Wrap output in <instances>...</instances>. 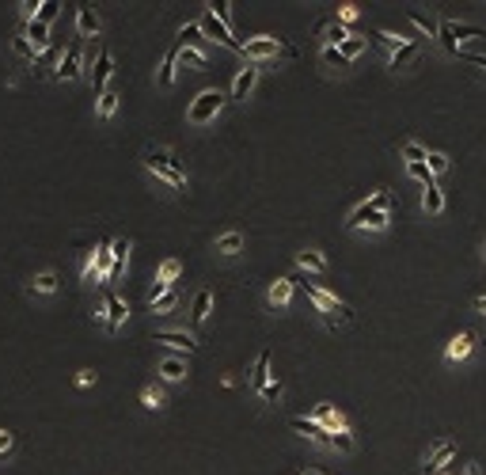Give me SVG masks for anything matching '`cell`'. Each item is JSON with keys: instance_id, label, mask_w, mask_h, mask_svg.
<instances>
[{"instance_id": "6da1fadb", "label": "cell", "mask_w": 486, "mask_h": 475, "mask_svg": "<svg viewBox=\"0 0 486 475\" xmlns=\"http://www.w3.org/2000/svg\"><path fill=\"white\" fill-rule=\"evenodd\" d=\"M301 285H304L308 301L315 304V312H323V319H327V324H350V319H353V308H350L346 301H338L335 293L319 289L315 281H301Z\"/></svg>"}, {"instance_id": "7a4b0ae2", "label": "cell", "mask_w": 486, "mask_h": 475, "mask_svg": "<svg viewBox=\"0 0 486 475\" xmlns=\"http://www.w3.org/2000/svg\"><path fill=\"white\" fill-rule=\"evenodd\" d=\"M141 160H144V167H149V172H156L160 179H167L175 190H186V175L179 172V164H175V156H171L167 149H156V144H149Z\"/></svg>"}, {"instance_id": "3957f363", "label": "cell", "mask_w": 486, "mask_h": 475, "mask_svg": "<svg viewBox=\"0 0 486 475\" xmlns=\"http://www.w3.org/2000/svg\"><path fill=\"white\" fill-rule=\"evenodd\" d=\"M243 58L251 61H266V58H278V53H285V58H296L293 46H285L281 38H270V35H258V38H247V42L240 46Z\"/></svg>"}, {"instance_id": "277c9868", "label": "cell", "mask_w": 486, "mask_h": 475, "mask_svg": "<svg viewBox=\"0 0 486 475\" xmlns=\"http://www.w3.org/2000/svg\"><path fill=\"white\" fill-rule=\"evenodd\" d=\"M221 107H224V95L217 92V88H209V92H201L198 99L186 107V118H190L194 126H206V122H213V118L221 115Z\"/></svg>"}, {"instance_id": "5b68a950", "label": "cell", "mask_w": 486, "mask_h": 475, "mask_svg": "<svg viewBox=\"0 0 486 475\" xmlns=\"http://www.w3.org/2000/svg\"><path fill=\"white\" fill-rule=\"evenodd\" d=\"M437 35H441V42H444V50H449V53H460V42H467V38H486V31L471 27V23L444 19V23H437Z\"/></svg>"}, {"instance_id": "8992f818", "label": "cell", "mask_w": 486, "mask_h": 475, "mask_svg": "<svg viewBox=\"0 0 486 475\" xmlns=\"http://www.w3.org/2000/svg\"><path fill=\"white\" fill-rule=\"evenodd\" d=\"M380 209H387V187L372 190V198H364V202L346 217V228H364V221H369L372 213H380Z\"/></svg>"}, {"instance_id": "52a82bcc", "label": "cell", "mask_w": 486, "mask_h": 475, "mask_svg": "<svg viewBox=\"0 0 486 475\" xmlns=\"http://www.w3.org/2000/svg\"><path fill=\"white\" fill-rule=\"evenodd\" d=\"M80 72H84V46L72 42L69 50L61 53V61H58V69H53V76H58V80H76Z\"/></svg>"}, {"instance_id": "ba28073f", "label": "cell", "mask_w": 486, "mask_h": 475, "mask_svg": "<svg viewBox=\"0 0 486 475\" xmlns=\"http://www.w3.org/2000/svg\"><path fill=\"white\" fill-rule=\"evenodd\" d=\"M198 27H201V35H206V38H217L221 46H228V50H236V53H240V46H243V42H240L236 35H232L228 27H224L221 19H217V15H209V12H206V19H201Z\"/></svg>"}, {"instance_id": "9c48e42d", "label": "cell", "mask_w": 486, "mask_h": 475, "mask_svg": "<svg viewBox=\"0 0 486 475\" xmlns=\"http://www.w3.org/2000/svg\"><path fill=\"white\" fill-rule=\"evenodd\" d=\"M312 422H319L323 430H330V433L350 430V426H346V418H342V410H338L335 403H319V407L312 410Z\"/></svg>"}, {"instance_id": "30bf717a", "label": "cell", "mask_w": 486, "mask_h": 475, "mask_svg": "<svg viewBox=\"0 0 486 475\" xmlns=\"http://www.w3.org/2000/svg\"><path fill=\"white\" fill-rule=\"evenodd\" d=\"M452 456H456V445H452L449 438H444V441H437V445H433V453L426 456V475H441V472H444V464H449Z\"/></svg>"}, {"instance_id": "8fae6325", "label": "cell", "mask_w": 486, "mask_h": 475, "mask_svg": "<svg viewBox=\"0 0 486 475\" xmlns=\"http://www.w3.org/2000/svg\"><path fill=\"white\" fill-rule=\"evenodd\" d=\"M315 35H319L327 46H342L346 38H350V27H342V23H338L335 15H327V19L315 23Z\"/></svg>"}, {"instance_id": "7c38bea8", "label": "cell", "mask_w": 486, "mask_h": 475, "mask_svg": "<svg viewBox=\"0 0 486 475\" xmlns=\"http://www.w3.org/2000/svg\"><path fill=\"white\" fill-rule=\"evenodd\" d=\"M110 72H115V53H110V50H103V53H99V61H95V69H92V88H95V95H103V92H107Z\"/></svg>"}, {"instance_id": "4fadbf2b", "label": "cell", "mask_w": 486, "mask_h": 475, "mask_svg": "<svg viewBox=\"0 0 486 475\" xmlns=\"http://www.w3.org/2000/svg\"><path fill=\"white\" fill-rule=\"evenodd\" d=\"M289 426H293L296 433H304V438H312L315 445H330V438H335V433L323 430V426L312 422V418H289Z\"/></svg>"}, {"instance_id": "5bb4252c", "label": "cell", "mask_w": 486, "mask_h": 475, "mask_svg": "<svg viewBox=\"0 0 486 475\" xmlns=\"http://www.w3.org/2000/svg\"><path fill=\"white\" fill-rule=\"evenodd\" d=\"M152 342H164V346H171V350H186V353L198 350L194 335H186V331H156V335H152Z\"/></svg>"}, {"instance_id": "9a60e30c", "label": "cell", "mask_w": 486, "mask_h": 475, "mask_svg": "<svg viewBox=\"0 0 486 475\" xmlns=\"http://www.w3.org/2000/svg\"><path fill=\"white\" fill-rule=\"evenodd\" d=\"M255 80H258V65H251V61H247V69H240V72H236V84H232V99H247L251 88H255Z\"/></svg>"}, {"instance_id": "2e32d148", "label": "cell", "mask_w": 486, "mask_h": 475, "mask_svg": "<svg viewBox=\"0 0 486 475\" xmlns=\"http://www.w3.org/2000/svg\"><path fill=\"white\" fill-rule=\"evenodd\" d=\"M209 312H213V293H209V289H198V297H194V304H190V319H194V327L206 324Z\"/></svg>"}, {"instance_id": "e0dca14e", "label": "cell", "mask_w": 486, "mask_h": 475, "mask_svg": "<svg viewBox=\"0 0 486 475\" xmlns=\"http://www.w3.org/2000/svg\"><path fill=\"white\" fill-rule=\"evenodd\" d=\"M95 31H99V15H95V8L92 4H80L76 8V35L87 38V35H95Z\"/></svg>"}, {"instance_id": "ac0fdd59", "label": "cell", "mask_w": 486, "mask_h": 475, "mask_svg": "<svg viewBox=\"0 0 486 475\" xmlns=\"http://www.w3.org/2000/svg\"><path fill=\"white\" fill-rule=\"evenodd\" d=\"M110 251H115V262H110L107 281H118L122 270H126V259H129V240H110Z\"/></svg>"}, {"instance_id": "d6986e66", "label": "cell", "mask_w": 486, "mask_h": 475, "mask_svg": "<svg viewBox=\"0 0 486 475\" xmlns=\"http://www.w3.org/2000/svg\"><path fill=\"white\" fill-rule=\"evenodd\" d=\"M103 312H107V331H118L122 319H126V312H129V304L122 301V297L110 293V297H107V308H103Z\"/></svg>"}, {"instance_id": "ffe728a7", "label": "cell", "mask_w": 486, "mask_h": 475, "mask_svg": "<svg viewBox=\"0 0 486 475\" xmlns=\"http://www.w3.org/2000/svg\"><path fill=\"white\" fill-rule=\"evenodd\" d=\"M471 346H475V335L471 331H460L456 339L449 342V350H444V353H449V361H464L467 353H471Z\"/></svg>"}, {"instance_id": "44dd1931", "label": "cell", "mask_w": 486, "mask_h": 475, "mask_svg": "<svg viewBox=\"0 0 486 475\" xmlns=\"http://www.w3.org/2000/svg\"><path fill=\"white\" fill-rule=\"evenodd\" d=\"M289 301H293V278H278L270 285V304L274 308H285Z\"/></svg>"}, {"instance_id": "7402d4cb", "label": "cell", "mask_w": 486, "mask_h": 475, "mask_svg": "<svg viewBox=\"0 0 486 475\" xmlns=\"http://www.w3.org/2000/svg\"><path fill=\"white\" fill-rule=\"evenodd\" d=\"M422 209H426L429 217L444 213V190L437 187V183H429V187H426V194H422Z\"/></svg>"}, {"instance_id": "603a6c76", "label": "cell", "mask_w": 486, "mask_h": 475, "mask_svg": "<svg viewBox=\"0 0 486 475\" xmlns=\"http://www.w3.org/2000/svg\"><path fill=\"white\" fill-rule=\"evenodd\" d=\"M270 381V350H262L258 353V361H255V369H251V388H262V384Z\"/></svg>"}, {"instance_id": "cb8c5ba5", "label": "cell", "mask_w": 486, "mask_h": 475, "mask_svg": "<svg viewBox=\"0 0 486 475\" xmlns=\"http://www.w3.org/2000/svg\"><path fill=\"white\" fill-rule=\"evenodd\" d=\"M179 301H183V297H179V289H167L164 297H156V301H149V308L156 312V316H167V312H175V308H179Z\"/></svg>"}, {"instance_id": "d4e9b609", "label": "cell", "mask_w": 486, "mask_h": 475, "mask_svg": "<svg viewBox=\"0 0 486 475\" xmlns=\"http://www.w3.org/2000/svg\"><path fill=\"white\" fill-rule=\"evenodd\" d=\"M217 251L221 255H240L243 251V232H224V236H217Z\"/></svg>"}, {"instance_id": "484cf974", "label": "cell", "mask_w": 486, "mask_h": 475, "mask_svg": "<svg viewBox=\"0 0 486 475\" xmlns=\"http://www.w3.org/2000/svg\"><path fill=\"white\" fill-rule=\"evenodd\" d=\"M160 376H164V381H183V376H186V361L183 358H164V361H160Z\"/></svg>"}, {"instance_id": "4316f807", "label": "cell", "mask_w": 486, "mask_h": 475, "mask_svg": "<svg viewBox=\"0 0 486 475\" xmlns=\"http://www.w3.org/2000/svg\"><path fill=\"white\" fill-rule=\"evenodd\" d=\"M175 65H179V50H167L164 65H160V88H171L175 84Z\"/></svg>"}, {"instance_id": "83f0119b", "label": "cell", "mask_w": 486, "mask_h": 475, "mask_svg": "<svg viewBox=\"0 0 486 475\" xmlns=\"http://www.w3.org/2000/svg\"><path fill=\"white\" fill-rule=\"evenodd\" d=\"M414 58H418V42H403L399 50L392 53V69H407Z\"/></svg>"}, {"instance_id": "f1b7e54d", "label": "cell", "mask_w": 486, "mask_h": 475, "mask_svg": "<svg viewBox=\"0 0 486 475\" xmlns=\"http://www.w3.org/2000/svg\"><path fill=\"white\" fill-rule=\"evenodd\" d=\"M179 274H183V262L179 259H167L164 267H160L156 281H160V285H175V278H179Z\"/></svg>"}, {"instance_id": "f546056e", "label": "cell", "mask_w": 486, "mask_h": 475, "mask_svg": "<svg viewBox=\"0 0 486 475\" xmlns=\"http://www.w3.org/2000/svg\"><path fill=\"white\" fill-rule=\"evenodd\" d=\"M296 267L301 270H327V259H323L319 251H301L296 255Z\"/></svg>"}, {"instance_id": "4dcf8cb0", "label": "cell", "mask_w": 486, "mask_h": 475, "mask_svg": "<svg viewBox=\"0 0 486 475\" xmlns=\"http://www.w3.org/2000/svg\"><path fill=\"white\" fill-rule=\"evenodd\" d=\"M206 8H209V15H217V19L232 31V4H228V0H209Z\"/></svg>"}, {"instance_id": "1f68e13d", "label": "cell", "mask_w": 486, "mask_h": 475, "mask_svg": "<svg viewBox=\"0 0 486 475\" xmlns=\"http://www.w3.org/2000/svg\"><path fill=\"white\" fill-rule=\"evenodd\" d=\"M258 396H262V403H278V399H281V381H278V373H270V381L258 388Z\"/></svg>"}, {"instance_id": "d6a6232c", "label": "cell", "mask_w": 486, "mask_h": 475, "mask_svg": "<svg viewBox=\"0 0 486 475\" xmlns=\"http://www.w3.org/2000/svg\"><path fill=\"white\" fill-rule=\"evenodd\" d=\"M118 99H122V95H118V92H110V88H107V92L99 95V118H115V110H118Z\"/></svg>"}, {"instance_id": "836d02e7", "label": "cell", "mask_w": 486, "mask_h": 475, "mask_svg": "<svg viewBox=\"0 0 486 475\" xmlns=\"http://www.w3.org/2000/svg\"><path fill=\"white\" fill-rule=\"evenodd\" d=\"M31 289H35V293H53V289H58V274H53V270H42L35 281H31Z\"/></svg>"}, {"instance_id": "e575fe53", "label": "cell", "mask_w": 486, "mask_h": 475, "mask_svg": "<svg viewBox=\"0 0 486 475\" xmlns=\"http://www.w3.org/2000/svg\"><path fill=\"white\" fill-rule=\"evenodd\" d=\"M179 38H183V46H186V50H198V42H201L206 35H201V27H198V23H186V27L179 31Z\"/></svg>"}, {"instance_id": "d590c367", "label": "cell", "mask_w": 486, "mask_h": 475, "mask_svg": "<svg viewBox=\"0 0 486 475\" xmlns=\"http://www.w3.org/2000/svg\"><path fill=\"white\" fill-rule=\"evenodd\" d=\"M141 403L149 407V410H160V407H164V388H156V384H149V388L141 392Z\"/></svg>"}, {"instance_id": "8d00e7d4", "label": "cell", "mask_w": 486, "mask_h": 475, "mask_svg": "<svg viewBox=\"0 0 486 475\" xmlns=\"http://www.w3.org/2000/svg\"><path fill=\"white\" fill-rule=\"evenodd\" d=\"M58 12H61V4H58V0H42V4H38V15H35V19L50 27V23L58 19Z\"/></svg>"}, {"instance_id": "74e56055", "label": "cell", "mask_w": 486, "mask_h": 475, "mask_svg": "<svg viewBox=\"0 0 486 475\" xmlns=\"http://www.w3.org/2000/svg\"><path fill=\"white\" fill-rule=\"evenodd\" d=\"M323 61H327L330 69H350L353 65V61L342 58V50H338V46H323Z\"/></svg>"}, {"instance_id": "f35d334b", "label": "cell", "mask_w": 486, "mask_h": 475, "mask_svg": "<svg viewBox=\"0 0 486 475\" xmlns=\"http://www.w3.org/2000/svg\"><path fill=\"white\" fill-rule=\"evenodd\" d=\"M338 50H342V58H346V61H353V58H358V53L364 50V38H361V35H350L342 46H338Z\"/></svg>"}, {"instance_id": "ab89813d", "label": "cell", "mask_w": 486, "mask_h": 475, "mask_svg": "<svg viewBox=\"0 0 486 475\" xmlns=\"http://www.w3.org/2000/svg\"><path fill=\"white\" fill-rule=\"evenodd\" d=\"M403 160H407V164H426V149L414 144V141H407L403 144Z\"/></svg>"}, {"instance_id": "60d3db41", "label": "cell", "mask_w": 486, "mask_h": 475, "mask_svg": "<svg viewBox=\"0 0 486 475\" xmlns=\"http://www.w3.org/2000/svg\"><path fill=\"white\" fill-rule=\"evenodd\" d=\"M426 167H429L433 175L449 172V156H444V152H426Z\"/></svg>"}, {"instance_id": "b9f144b4", "label": "cell", "mask_w": 486, "mask_h": 475, "mask_svg": "<svg viewBox=\"0 0 486 475\" xmlns=\"http://www.w3.org/2000/svg\"><path fill=\"white\" fill-rule=\"evenodd\" d=\"M407 175H410V179H418L422 187H429V183H433V172H429L426 164H407Z\"/></svg>"}, {"instance_id": "7bdbcfd3", "label": "cell", "mask_w": 486, "mask_h": 475, "mask_svg": "<svg viewBox=\"0 0 486 475\" xmlns=\"http://www.w3.org/2000/svg\"><path fill=\"white\" fill-rule=\"evenodd\" d=\"M372 38H376L380 46H387V50H392V53H395V50H399V46H403V38H399V35H392V31H372Z\"/></svg>"}, {"instance_id": "ee69618b", "label": "cell", "mask_w": 486, "mask_h": 475, "mask_svg": "<svg viewBox=\"0 0 486 475\" xmlns=\"http://www.w3.org/2000/svg\"><path fill=\"white\" fill-rule=\"evenodd\" d=\"M358 15H361V8H358V4H342V8L335 12V19L342 23V27H350V23L358 19Z\"/></svg>"}, {"instance_id": "f6af8a7d", "label": "cell", "mask_w": 486, "mask_h": 475, "mask_svg": "<svg viewBox=\"0 0 486 475\" xmlns=\"http://www.w3.org/2000/svg\"><path fill=\"white\" fill-rule=\"evenodd\" d=\"M12 50L19 53V58H27V61H35V58H38V50L27 42V35H19V38H15V42H12Z\"/></svg>"}, {"instance_id": "bcb514c9", "label": "cell", "mask_w": 486, "mask_h": 475, "mask_svg": "<svg viewBox=\"0 0 486 475\" xmlns=\"http://www.w3.org/2000/svg\"><path fill=\"white\" fill-rule=\"evenodd\" d=\"M179 61H186V65H194V69H206V53H201V50H186V46H183Z\"/></svg>"}, {"instance_id": "7dc6e473", "label": "cell", "mask_w": 486, "mask_h": 475, "mask_svg": "<svg viewBox=\"0 0 486 475\" xmlns=\"http://www.w3.org/2000/svg\"><path fill=\"white\" fill-rule=\"evenodd\" d=\"M330 449H338V453H350V449H353V438H350V430H338L335 438H330Z\"/></svg>"}, {"instance_id": "c3c4849f", "label": "cell", "mask_w": 486, "mask_h": 475, "mask_svg": "<svg viewBox=\"0 0 486 475\" xmlns=\"http://www.w3.org/2000/svg\"><path fill=\"white\" fill-rule=\"evenodd\" d=\"M410 23H414L418 31H426V35H437V23L429 19V15H422V12H410Z\"/></svg>"}, {"instance_id": "681fc988", "label": "cell", "mask_w": 486, "mask_h": 475, "mask_svg": "<svg viewBox=\"0 0 486 475\" xmlns=\"http://www.w3.org/2000/svg\"><path fill=\"white\" fill-rule=\"evenodd\" d=\"M387 221H392V217H387V209H380V213H372L369 221H364V228H372V232H384V228H387Z\"/></svg>"}, {"instance_id": "f907efd6", "label": "cell", "mask_w": 486, "mask_h": 475, "mask_svg": "<svg viewBox=\"0 0 486 475\" xmlns=\"http://www.w3.org/2000/svg\"><path fill=\"white\" fill-rule=\"evenodd\" d=\"M76 384H80V388H92V384H95V373H92V369H80V373H76Z\"/></svg>"}, {"instance_id": "816d5d0a", "label": "cell", "mask_w": 486, "mask_h": 475, "mask_svg": "<svg viewBox=\"0 0 486 475\" xmlns=\"http://www.w3.org/2000/svg\"><path fill=\"white\" fill-rule=\"evenodd\" d=\"M19 8H23V15H27V23H31V19H35V15H38V0H23Z\"/></svg>"}, {"instance_id": "f5cc1de1", "label": "cell", "mask_w": 486, "mask_h": 475, "mask_svg": "<svg viewBox=\"0 0 486 475\" xmlns=\"http://www.w3.org/2000/svg\"><path fill=\"white\" fill-rule=\"evenodd\" d=\"M4 453H12V433L0 430V456H4Z\"/></svg>"}, {"instance_id": "db71d44e", "label": "cell", "mask_w": 486, "mask_h": 475, "mask_svg": "<svg viewBox=\"0 0 486 475\" xmlns=\"http://www.w3.org/2000/svg\"><path fill=\"white\" fill-rule=\"evenodd\" d=\"M464 61H471V65L486 69V53H467V50H464Z\"/></svg>"}, {"instance_id": "11a10c76", "label": "cell", "mask_w": 486, "mask_h": 475, "mask_svg": "<svg viewBox=\"0 0 486 475\" xmlns=\"http://www.w3.org/2000/svg\"><path fill=\"white\" fill-rule=\"evenodd\" d=\"M475 308H479V312H486V297H479V301H475Z\"/></svg>"}, {"instance_id": "9f6ffc18", "label": "cell", "mask_w": 486, "mask_h": 475, "mask_svg": "<svg viewBox=\"0 0 486 475\" xmlns=\"http://www.w3.org/2000/svg\"><path fill=\"white\" fill-rule=\"evenodd\" d=\"M304 475H319V472H312V468H308V472H304Z\"/></svg>"}, {"instance_id": "6f0895ef", "label": "cell", "mask_w": 486, "mask_h": 475, "mask_svg": "<svg viewBox=\"0 0 486 475\" xmlns=\"http://www.w3.org/2000/svg\"><path fill=\"white\" fill-rule=\"evenodd\" d=\"M441 475H452V472H449V468H444V472H441Z\"/></svg>"}]
</instances>
